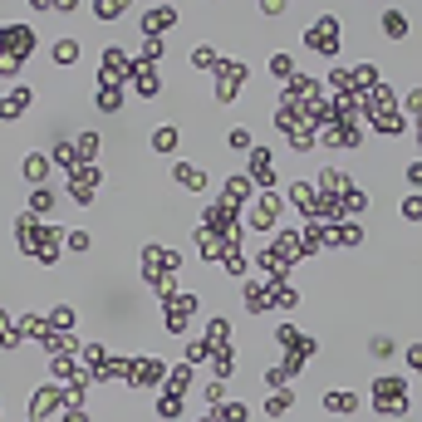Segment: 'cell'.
Listing matches in <instances>:
<instances>
[{
  "mask_svg": "<svg viewBox=\"0 0 422 422\" xmlns=\"http://www.w3.org/2000/svg\"><path fill=\"white\" fill-rule=\"evenodd\" d=\"M374 412L403 417V412H407V383H403V378H378V383H374Z\"/></svg>",
  "mask_w": 422,
  "mask_h": 422,
  "instance_id": "obj_1",
  "label": "cell"
},
{
  "mask_svg": "<svg viewBox=\"0 0 422 422\" xmlns=\"http://www.w3.org/2000/svg\"><path fill=\"white\" fill-rule=\"evenodd\" d=\"M309 44L320 49V55H334V44H339V20H334V15H320V20H314V30H309Z\"/></svg>",
  "mask_w": 422,
  "mask_h": 422,
  "instance_id": "obj_2",
  "label": "cell"
},
{
  "mask_svg": "<svg viewBox=\"0 0 422 422\" xmlns=\"http://www.w3.org/2000/svg\"><path fill=\"white\" fill-rule=\"evenodd\" d=\"M275 211H280V201H275L270 192H266V196H255V201H250V226H255V231L275 226Z\"/></svg>",
  "mask_w": 422,
  "mask_h": 422,
  "instance_id": "obj_3",
  "label": "cell"
},
{
  "mask_svg": "<svg viewBox=\"0 0 422 422\" xmlns=\"http://www.w3.org/2000/svg\"><path fill=\"white\" fill-rule=\"evenodd\" d=\"M250 182H260V187H270V182H275V167H270V152H266V147H255V152H250Z\"/></svg>",
  "mask_w": 422,
  "mask_h": 422,
  "instance_id": "obj_4",
  "label": "cell"
},
{
  "mask_svg": "<svg viewBox=\"0 0 422 422\" xmlns=\"http://www.w3.org/2000/svg\"><path fill=\"white\" fill-rule=\"evenodd\" d=\"M167 25H177V10H172V6H152V10H143V35H147V30H167Z\"/></svg>",
  "mask_w": 422,
  "mask_h": 422,
  "instance_id": "obj_5",
  "label": "cell"
},
{
  "mask_svg": "<svg viewBox=\"0 0 422 422\" xmlns=\"http://www.w3.org/2000/svg\"><path fill=\"white\" fill-rule=\"evenodd\" d=\"M128 79H133V89H138V93H147V98L163 89V84H157V69H152V64H133V74H128Z\"/></svg>",
  "mask_w": 422,
  "mask_h": 422,
  "instance_id": "obj_6",
  "label": "cell"
},
{
  "mask_svg": "<svg viewBox=\"0 0 422 422\" xmlns=\"http://www.w3.org/2000/svg\"><path fill=\"white\" fill-rule=\"evenodd\" d=\"M98 109H103V113H118V109H123V89H118L113 79H103V89H98Z\"/></svg>",
  "mask_w": 422,
  "mask_h": 422,
  "instance_id": "obj_7",
  "label": "cell"
},
{
  "mask_svg": "<svg viewBox=\"0 0 422 422\" xmlns=\"http://www.w3.org/2000/svg\"><path fill=\"white\" fill-rule=\"evenodd\" d=\"M324 407H329V412H354V407H358V398H354V393H349V388H344V393H339V388H334V393H329V398H324Z\"/></svg>",
  "mask_w": 422,
  "mask_h": 422,
  "instance_id": "obj_8",
  "label": "cell"
},
{
  "mask_svg": "<svg viewBox=\"0 0 422 422\" xmlns=\"http://www.w3.org/2000/svg\"><path fill=\"white\" fill-rule=\"evenodd\" d=\"M383 30H388L393 39H403V35H407V15H403V10H383Z\"/></svg>",
  "mask_w": 422,
  "mask_h": 422,
  "instance_id": "obj_9",
  "label": "cell"
},
{
  "mask_svg": "<svg viewBox=\"0 0 422 422\" xmlns=\"http://www.w3.org/2000/svg\"><path fill=\"white\" fill-rule=\"evenodd\" d=\"M152 147H157V152H172V147H177V128H172V123H163V128L152 133Z\"/></svg>",
  "mask_w": 422,
  "mask_h": 422,
  "instance_id": "obj_10",
  "label": "cell"
},
{
  "mask_svg": "<svg viewBox=\"0 0 422 422\" xmlns=\"http://www.w3.org/2000/svg\"><path fill=\"white\" fill-rule=\"evenodd\" d=\"M172 177H177L182 187H201V182H206V177H201V167H187V163H177V172H172Z\"/></svg>",
  "mask_w": 422,
  "mask_h": 422,
  "instance_id": "obj_11",
  "label": "cell"
},
{
  "mask_svg": "<svg viewBox=\"0 0 422 422\" xmlns=\"http://www.w3.org/2000/svg\"><path fill=\"white\" fill-rule=\"evenodd\" d=\"M79 59V39H59V49H55V64H74Z\"/></svg>",
  "mask_w": 422,
  "mask_h": 422,
  "instance_id": "obj_12",
  "label": "cell"
},
{
  "mask_svg": "<svg viewBox=\"0 0 422 422\" xmlns=\"http://www.w3.org/2000/svg\"><path fill=\"white\" fill-rule=\"evenodd\" d=\"M44 163H49L44 152H30V157H25V177H30V182H39V177H44Z\"/></svg>",
  "mask_w": 422,
  "mask_h": 422,
  "instance_id": "obj_13",
  "label": "cell"
},
{
  "mask_svg": "<svg viewBox=\"0 0 422 422\" xmlns=\"http://www.w3.org/2000/svg\"><path fill=\"white\" fill-rule=\"evenodd\" d=\"M403 217H407V221H422V196H417V192L403 196Z\"/></svg>",
  "mask_w": 422,
  "mask_h": 422,
  "instance_id": "obj_14",
  "label": "cell"
},
{
  "mask_svg": "<svg viewBox=\"0 0 422 422\" xmlns=\"http://www.w3.org/2000/svg\"><path fill=\"white\" fill-rule=\"evenodd\" d=\"M143 59H163V39L157 35H143Z\"/></svg>",
  "mask_w": 422,
  "mask_h": 422,
  "instance_id": "obj_15",
  "label": "cell"
},
{
  "mask_svg": "<svg viewBox=\"0 0 422 422\" xmlns=\"http://www.w3.org/2000/svg\"><path fill=\"white\" fill-rule=\"evenodd\" d=\"M93 15H98V20H118L123 6H118V0H103V6H93Z\"/></svg>",
  "mask_w": 422,
  "mask_h": 422,
  "instance_id": "obj_16",
  "label": "cell"
},
{
  "mask_svg": "<svg viewBox=\"0 0 422 422\" xmlns=\"http://www.w3.org/2000/svg\"><path fill=\"white\" fill-rule=\"evenodd\" d=\"M192 59H196L201 69H211V64H217V49H211V44H201V49H196V55H192Z\"/></svg>",
  "mask_w": 422,
  "mask_h": 422,
  "instance_id": "obj_17",
  "label": "cell"
},
{
  "mask_svg": "<svg viewBox=\"0 0 422 422\" xmlns=\"http://www.w3.org/2000/svg\"><path fill=\"white\" fill-rule=\"evenodd\" d=\"M64 246H69V250H89V231H69Z\"/></svg>",
  "mask_w": 422,
  "mask_h": 422,
  "instance_id": "obj_18",
  "label": "cell"
},
{
  "mask_svg": "<svg viewBox=\"0 0 422 422\" xmlns=\"http://www.w3.org/2000/svg\"><path fill=\"white\" fill-rule=\"evenodd\" d=\"M407 368H412V374H422V344L407 349Z\"/></svg>",
  "mask_w": 422,
  "mask_h": 422,
  "instance_id": "obj_19",
  "label": "cell"
},
{
  "mask_svg": "<svg viewBox=\"0 0 422 422\" xmlns=\"http://www.w3.org/2000/svg\"><path fill=\"white\" fill-rule=\"evenodd\" d=\"M407 109H412V113H422V89H412V93H407Z\"/></svg>",
  "mask_w": 422,
  "mask_h": 422,
  "instance_id": "obj_20",
  "label": "cell"
}]
</instances>
